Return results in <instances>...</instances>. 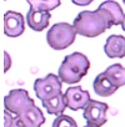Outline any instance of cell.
<instances>
[{
    "label": "cell",
    "instance_id": "obj_1",
    "mask_svg": "<svg viewBox=\"0 0 125 127\" xmlns=\"http://www.w3.org/2000/svg\"><path fill=\"white\" fill-rule=\"evenodd\" d=\"M73 26L75 28L78 35L85 37H96L114 26V21L110 13L99 6L94 11L84 10L79 13L74 19Z\"/></svg>",
    "mask_w": 125,
    "mask_h": 127
},
{
    "label": "cell",
    "instance_id": "obj_2",
    "mask_svg": "<svg viewBox=\"0 0 125 127\" xmlns=\"http://www.w3.org/2000/svg\"><path fill=\"white\" fill-rule=\"evenodd\" d=\"M90 69L89 59L81 52H73L66 55L59 67L58 76L64 84H78L88 74Z\"/></svg>",
    "mask_w": 125,
    "mask_h": 127
},
{
    "label": "cell",
    "instance_id": "obj_3",
    "mask_svg": "<svg viewBox=\"0 0 125 127\" xmlns=\"http://www.w3.org/2000/svg\"><path fill=\"white\" fill-rule=\"evenodd\" d=\"M76 35L75 28L71 24L56 23L49 29L46 34V41L53 50H65L74 44Z\"/></svg>",
    "mask_w": 125,
    "mask_h": 127
},
{
    "label": "cell",
    "instance_id": "obj_4",
    "mask_svg": "<svg viewBox=\"0 0 125 127\" xmlns=\"http://www.w3.org/2000/svg\"><path fill=\"white\" fill-rule=\"evenodd\" d=\"M61 87H62V82L60 77L54 74H49L45 77L36 79L34 82V91L36 97L40 101H45L62 94Z\"/></svg>",
    "mask_w": 125,
    "mask_h": 127
},
{
    "label": "cell",
    "instance_id": "obj_5",
    "mask_svg": "<svg viewBox=\"0 0 125 127\" xmlns=\"http://www.w3.org/2000/svg\"><path fill=\"white\" fill-rule=\"evenodd\" d=\"M34 100L30 98L26 90L14 89L4 97V107L13 115H20L28 106L33 105Z\"/></svg>",
    "mask_w": 125,
    "mask_h": 127
},
{
    "label": "cell",
    "instance_id": "obj_6",
    "mask_svg": "<svg viewBox=\"0 0 125 127\" xmlns=\"http://www.w3.org/2000/svg\"><path fill=\"white\" fill-rule=\"evenodd\" d=\"M109 106L105 102H100V101H95L91 100L88 106L84 108L83 116L86 121V125L93 126V127H101L106 123Z\"/></svg>",
    "mask_w": 125,
    "mask_h": 127
},
{
    "label": "cell",
    "instance_id": "obj_7",
    "mask_svg": "<svg viewBox=\"0 0 125 127\" xmlns=\"http://www.w3.org/2000/svg\"><path fill=\"white\" fill-rule=\"evenodd\" d=\"M64 96H65L66 106L71 111L84 110L88 106V103L91 101L90 94L86 90H84L81 86H71L66 89Z\"/></svg>",
    "mask_w": 125,
    "mask_h": 127
},
{
    "label": "cell",
    "instance_id": "obj_8",
    "mask_svg": "<svg viewBox=\"0 0 125 127\" xmlns=\"http://www.w3.org/2000/svg\"><path fill=\"white\" fill-rule=\"evenodd\" d=\"M25 30V18L23 14L9 10L4 14V34L9 37H19Z\"/></svg>",
    "mask_w": 125,
    "mask_h": 127
},
{
    "label": "cell",
    "instance_id": "obj_9",
    "mask_svg": "<svg viewBox=\"0 0 125 127\" xmlns=\"http://www.w3.org/2000/svg\"><path fill=\"white\" fill-rule=\"evenodd\" d=\"M104 52L109 59L125 57V36L110 35L104 45Z\"/></svg>",
    "mask_w": 125,
    "mask_h": 127
},
{
    "label": "cell",
    "instance_id": "obj_10",
    "mask_svg": "<svg viewBox=\"0 0 125 127\" xmlns=\"http://www.w3.org/2000/svg\"><path fill=\"white\" fill-rule=\"evenodd\" d=\"M18 116L23 120V122L28 127H41L45 123V116H44L43 111L35 103L28 106Z\"/></svg>",
    "mask_w": 125,
    "mask_h": 127
},
{
    "label": "cell",
    "instance_id": "obj_11",
    "mask_svg": "<svg viewBox=\"0 0 125 127\" xmlns=\"http://www.w3.org/2000/svg\"><path fill=\"white\" fill-rule=\"evenodd\" d=\"M50 18H51L50 11H39V10L30 9L25 19L30 29H33L34 31H43L49 26Z\"/></svg>",
    "mask_w": 125,
    "mask_h": 127
},
{
    "label": "cell",
    "instance_id": "obj_12",
    "mask_svg": "<svg viewBox=\"0 0 125 127\" xmlns=\"http://www.w3.org/2000/svg\"><path fill=\"white\" fill-rule=\"evenodd\" d=\"M93 89H94V92L100 97H109V96L114 95L118 90V87L113 84V81L104 72L99 74L94 79Z\"/></svg>",
    "mask_w": 125,
    "mask_h": 127
},
{
    "label": "cell",
    "instance_id": "obj_13",
    "mask_svg": "<svg viewBox=\"0 0 125 127\" xmlns=\"http://www.w3.org/2000/svg\"><path fill=\"white\" fill-rule=\"evenodd\" d=\"M41 103H43V107L46 108L48 113L55 115V116L62 115L64 111H65V108H68L64 94H60V95H58V96H55L53 98L41 101Z\"/></svg>",
    "mask_w": 125,
    "mask_h": 127
},
{
    "label": "cell",
    "instance_id": "obj_14",
    "mask_svg": "<svg viewBox=\"0 0 125 127\" xmlns=\"http://www.w3.org/2000/svg\"><path fill=\"white\" fill-rule=\"evenodd\" d=\"M104 74L113 81V84L119 89L125 85V66L120 65V64H114V65L109 66Z\"/></svg>",
    "mask_w": 125,
    "mask_h": 127
},
{
    "label": "cell",
    "instance_id": "obj_15",
    "mask_svg": "<svg viewBox=\"0 0 125 127\" xmlns=\"http://www.w3.org/2000/svg\"><path fill=\"white\" fill-rule=\"evenodd\" d=\"M99 6L106 9V10L110 13V15H111V18H113V21H114V25H121L125 14L123 13L121 6H120L116 1H114V0H106V1L101 3Z\"/></svg>",
    "mask_w": 125,
    "mask_h": 127
},
{
    "label": "cell",
    "instance_id": "obj_16",
    "mask_svg": "<svg viewBox=\"0 0 125 127\" xmlns=\"http://www.w3.org/2000/svg\"><path fill=\"white\" fill-rule=\"evenodd\" d=\"M30 9L39 11H51L60 6V0H26Z\"/></svg>",
    "mask_w": 125,
    "mask_h": 127
},
{
    "label": "cell",
    "instance_id": "obj_17",
    "mask_svg": "<svg viewBox=\"0 0 125 127\" xmlns=\"http://www.w3.org/2000/svg\"><path fill=\"white\" fill-rule=\"evenodd\" d=\"M51 127H78V125H76L74 118L62 113V115L56 116V118L54 120Z\"/></svg>",
    "mask_w": 125,
    "mask_h": 127
},
{
    "label": "cell",
    "instance_id": "obj_18",
    "mask_svg": "<svg viewBox=\"0 0 125 127\" xmlns=\"http://www.w3.org/2000/svg\"><path fill=\"white\" fill-rule=\"evenodd\" d=\"M4 127H11L14 120H15V115H13L11 112H9L8 110H4Z\"/></svg>",
    "mask_w": 125,
    "mask_h": 127
},
{
    "label": "cell",
    "instance_id": "obj_19",
    "mask_svg": "<svg viewBox=\"0 0 125 127\" xmlns=\"http://www.w3.org/2000/svg\"><path fill=\"white\" fill-rule=\"evenodd\" d=\"M11 67V59L8 51H4V72H8L9 69Z\"/></svg>",
    "mask_w": 125,
    "mask_h": 127
},
{
    "label": "cell",
    "instance_id": "obj_20",
    "mask_svg": "<svg viewBox=\"0 0 125 127\" xmlns=\"http://www.w3.org/2000/svg\"><path fill=\"white\" fill-rule=\"evenodd\" d=\"M71 1L78 6H88L89 4H91L94 1V0H71Z\"/></svg>",
    "mask_w": 125,
    "mask_h": 127
},
{
    "label": "cell",
    "instance_id": "obj_21",
    "mask_svg": "<svg viewBox=\"0 0 125 127\" xmlns=\"http://www.w3.org/2000/svg\"><path fill=\"white\" fill-rule=\"evenodd\" d=\"M11 127H28V126L23 122V120H21L19 116H15V120H14Z\"/></svg>",
    "mask_w": 125,
    "mask_h": 127
},
{
    "label": "cell",
    "instance_id": "obj_22",
    "mask_svg": "<svg viewBox=\"0 0 125 127\" xmlns=\"http://www.w3.org/2000/svg\"><path fill=\"white\" fill-rule=\"evenodd\" d=\"M121 28H123V30L125 31V16H124V20H123V23H121Z\"/></svg>",
    "mask_w": 125,
    "mask_h": 127
},
{
    "label": "cell",
    "instance_id": "obj_23",
    "mask_svg": "<svg viewBox=\"0 0 125 127\" xmlns=\"http://www.w3.org/2000/svg\"><path fill=\"white\" fill-rule=\"evenodd\" d=\"M84 127H93V126H89V125H86V126H84Z\"/></svg>",
    "mask_w": 125,
    "mask_h": 127
},
{
    "label": "cell",
    "instance_id": "obj_24",
    "mask_svg": "<svg viewBox=\"0 0 125 127\" xmlns=\"http://www.w3.org/2000/svg\"><path fill=\"white\" fill-rule=\"evenodd\" d=\"M123 3H124V4H125V0H123Z\"/></svg>",
    "mask_w": 125,
    "mask_h": 127
}]
</instances>
